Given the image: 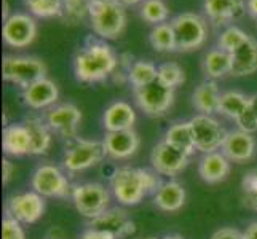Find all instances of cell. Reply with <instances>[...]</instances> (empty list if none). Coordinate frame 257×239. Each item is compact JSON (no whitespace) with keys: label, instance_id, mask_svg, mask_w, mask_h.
Returning <instances> with one entry per match:
<instances>
[{"label":"cell","instance_id":"cell-34","mask_svg":"<svg viewBox=\"0 0 257 239\" xmlns=\"http://www.w3.org/2000/svg\"><path fill=\"white\" fill-rule=\"evenodd\" d=\"M249 37L251 35H247L243 29L236 28V26H227V28L219 35L217 47L220 50L227 51V53H233L236 48H240Z\"/></svg>","mask_w":257,"mask_h":239},{"label":"cell","instance_id":"cell-6","mask_svg":"<svg viewBox=\"0 0 257 239\" xmlns=\"http://www.w3.org/2000/svg\"><path fill=\"white\" fill-rule=\"evenodd\" d=\"M2 75L5 82L18 85L24 90L37 80L45 78L47 66L42 59L34 56H5Z\"/></svg>","mask_w":257,"mask_h":239},{"label":"cell","instance_id":"cell-46","mask_svg":"<svg viewBox=\"0 0 257 239\" xmlns=\"http://www.w3.org/2000/svg\"><path fill=\"white\" fill-rule=\"evenodd\" d=\"M246 12L257 20V0H246Z\"/></svg>","mask_w":257,"mask_h":239},{"label":"cell","instance_id":"cell-48","mask_svg":"<svg viewBox=\"0 0 257 239\" xmlns=\"http://www.w3.org/2000/svg\"><path fill=\"white\" fill-rule=\"evenodd\" d=\"M118 2L125 7H131V5H138L141 2H144V0H118Z\"/></svg>","mask_w":257,"mask_h":239},{"label":"cell","instance_id":"cell-26","mask_svg":"<svg viewBox=\"0 0 257 239\" xmlns=\"http://www.w3.org/2000/svg\"><path fill=\"white\" fill-rule=\"evenodd\" d=\"M31 136V155H45L51 147L53 132L45 120L37 117H29L24 121Z\"/></svg>","mask_w":257,"mask_h":239},{"label":"cell","instance_id":"cell-29","mask_svg":"<svg viewBox=\"0 0 257 239\" xmlns=\"http://www.w3.org/2000/svg\"><path fill=\"white\" fill-rule=\"evenodd\" d=\"M158 75V67L150 63V61H135L131 63L126 72V80L135 88H143L149 83H152L157 80Z\"/></svg>","mask_w":257,"mask_h":239},{"label":"cell","instance_id":"cell-5","mask_svg":"<svg viewBox=\"0 0 257 239\" xmlns=\"http://www.w3.org/2000/svg\"><path fill=\"white\" fill-rule=\"evenodd\" d=\"M171 26L176 35V51L189 53L205 45L208 39V24L200 15L181 13L173 18Z\"/></svg>","mask_w":257,"mask_h":239},{"label":"cell","instance_id":"cell-2","mask_svg":"<svg viewBox=\"0 0 257 239\" xmlns=\"http://www.w3.org/2000/svg\"><path fill=\"white\" fill-rule=\"evenodd\" d=\"M163 182L155 171L143 167H118L110 177V191L123 206H136L147 194L157 193Z\"/></svg>","mask_w":257,"mask_h":239},{"label":"cell","instance_id":"cell-31","mask_svg":"<svg viewBox=\"0 0 257 239\" xmlns=\"http://www.w3.org/2000/svg\"><path fill=\"white\" fill-rule=\"evenodd\" d=\"M149 42L152 48L158 53H171L176 51V35L171 23L157 24L149 34Z\"/></svg>","mask_w":257,"mask_h":239},{"label":"cell","instance_id":"cell-3","mask_svg":"<svg viewBox=\"0 0 257 239\" xmlns=\"http://www.w3.org/2000/svg\"><path fill=\"white\" fill-rule=\"evenodd\" d=\"M88 18L93 32L104 40L118 39L126 28V10L118 0H91Z\"/></svg>","mask_w":257,"mask_h":239},{"label":"cell","instance_id":"cell-33","mask_svg":"<svg viewBox=\"0 0 257 239\" xmlns=\"http://www.w3.org/2000/svg\"><path fill=\"white\" fill-rule=\"evenodd\" d=\"M141 18L150 24H163L170 18V10L163 0H144L141 5Z\"/></svg>","mask_w":257,"mask_h":239},{"label":"cell","instance_id":"cell-12","mask_svg":"<svg viewBox=\"0 0 257 239\" xmlns=\"http://www.w3.org/2000/svg\"><path fill=\"white\" fill-rule=\"evenodd\" d=\"M5 209L7 215L16 218L20 223L32 225L45 214V199L34 190L18 193L8 198Z\"/></svg>","mask_w":257,"mask_h":239},{"label":"cell","instance_id":"cell-8","mask_svg":"<svg viewBox=\"0 0 257 239\" xmlns=\"http://www.w3.org/2000/svg\"><path fill=\"white\" fill-rule=\"evenodd\" d=\"M72 201L75 209L86 218H94L109 209L110 193L102 183L86 182L75 185L72 191Z\"/></svg>","mask_w":257,"mask_h":239},{"label":"cell","instance_id":"cell-44","mask_svg":"<svg viewBox=\"0 0 257 239\" xmlns=\"http://www.w3.org/2000/svg\"><path fill=\"white\" fill-rule=\"evenodd\" d=\"M243 239H257V222H252L249 226L244 229Z\"/></svg>","mask_w":257,"mask_h":239},{"label":"cell","instance_id":"cell-13","mask_svg":"<svg viewBox=\"0 0 257 239\" xmlns=\"http://www.w3.org/2000/svg\"><path fill=\"white\" fill-rule=\"evenodd\" d=\"M190 156L192 155L184 152V150L162 140L154 147L152 155H150V163L158 175L176 177L187 167Z\"/></svg>","mask_w":257,"mask_h":239},{"label":"cell","instance_id":"cell-42","mask_svg":"<svg viewBox=\"0 0 257 239\" xmlns=\"http://www.w3.org/2000/svg\"><path fill=\"white\" fill-rule=\"evenodd\" d=\"M78 239H115V237L110 234H105V233L94 231V229H86V231Z\"/></svg>","mask_w":257,"mask_h":239},{"label":"cell","instance_id":"cell-47","mask_svg":"<svg viewBox=\"0 0 257 239\" xmlns=\"http://www.w3.org/2000/svg\"><path fill=\"white\" fill-rule=\"evenodd\" d=\"M249 105H251V109L254 110L255 117H257V94H254V96L249 97Z\"/></svg>","mask_w":257,"mask_h":239},{"label":"cell","instance_id":"cell-10","mask_svg":"<svg viewBox=\"0 0 257 239\" xmlns=\"http://www.w3.org/2000/svg\"><path fill=\"white\" fill-rule=\"evenodd\" d=\"M135 101L138 107L149 117H162L171 109L174 102V90L163 85L160 80L135 90Z\"/></svg>","mask_w":257,"mask_h":239},{"label":"cell","instance_id":"cell-39","mask_svg":"<svg viewBox=\"0 0 257 239\" xmlns=\"http://www.w3.org/2000/svg\"><path fill=\"white\" fill-rule=\"evenodd\" d=\"M241 188H243V196H244V194H254V193H257V169L249 171V172H246L243 175Z\"/></svg>","mask_w":257,"mask_h":239},{"label":"cell","instance_id":"cell-30","mask_svg":"<svg viewBox=\"0 0 257 239\" xmlns=\"http://www.w3.org/2000/svg\"><path fill=\"white\" fill-rule=\"evenodd\" d=\"M247 107H249V97L240 91H227L220 94L217 112L232 120H236Z\"/></svg>","mask_w":257,"mask_h":239},{"label":"cell","instance_id":"cell-1","mask_svg":"<svg viewBox=\"0 0 257 239\" xmlns=\"http://www.w3.org/2000/svg\"><path fill=\"white\" fill-rule=\"evenodd\" d=\"M118 56L102 40L90 39L74 58V74L82 83H99L118 69Z\"/></svg>","mask_w":257,"mask_h":239},{"label":"cell","instance_id":"cell-40","mask_svg":"<svg viewBox=\"0 0 257 239\" xmlns=\"http://www.w3.org/2000/svg\"><path fill=\"white\" fill-rule=\"evenodd\" d=\"M211 239H243V233L235 228H220L211 236Z\"/></svg>","mask_w":257,"mask_h":239},{"label":"cell","instance_id":"cell-22","mask_svg":"<svg viewBox=\"0 0 257 239\" xmlns=\"http://www.w3.org/2000/svg\"><path fill=\"white\" fill-rule=\"evenodd\" d=\"M4 152L8 156H24L31 155V136L24 123L7 125L2 134Z\"/></svg>","mask_w":257,"mask_h":239},{"label":"cell","instance_id":"cell-35","mask_svg":"<svg viewBox=\"0 0 257 239\" xmlns=\"http://www.w3.org/2000/svg\"><path fill=\"white\" fill-rule=\"evenodd\" d=\"M91 0H63V15L61 18L69 24L82 23L88 16Z\"/></svg>","mask_w":257,"mask_h":239},{"label":"cell","instance_id":"cell-45","mask_svg":"<svg viewBox=\"0 0 257 239\" xmlns=\"http://www.w3.org/2000/svg\"><path fill=\"white\" fill-rule=\"evenodd\" d=\"M243 198H244V204L257 212V193H254V194H244Z\"/></svg>","mask_w":257,"mask_h":239},{"label":"cell","instance_id":"cell-25","mask_svg":"<svg viewBox=\"0 0 257 239\" xmlns=\"http://www.w3.org/2000/svg\"><path fill=\"white\" fill-rule=\"evenodd\" d=\"M219 86L214 80H205L201 82L192 94V104L201 115H212L219 110L220 99Z\"/></svg>","mask_w":257,"mask_h":239},{"label":"cell","instance_id":"cell-7","mask_svg":"<svg viewBox=\"0 0 257 239\" xmlns=\"http://www.w3.org/2000/svg\"><path fill=\"white\" fill-rule=\"evenodd\" d=\"M31 187L43 198H72L74 187L55 164H40L31 177Z\"/></svg>","mask_w":257,"mask_h":239},{"label":"cell","instance_id":"cell-38","mask_svg":"<svg viewBox=\"0 0 257 239\" xmlns=\"http://www.w3.org/2000/svg\"><path fill=\"white\" fill-rule=\"evenodd\" d=\"M235 121H236V125H238V129H241L244 132L254 134V132L257 131V117H255L254 110L251 109V105Z\"/></svg>","mask_w":257,"mask_h":239},{"label":"cell","instance_id":"cell-28","mask_svg":"<svg viewBox=\"0 0 257 239\" xmlns=\"http://www.w3.org/2000/svg\"><path fill=\"white\" fill-rule=\"evenodd\" d=\"M163 140L177 148L184 150V152H187L189 155H193V152L197 150L195 148V142H193V132H192L190 121L174 123L173 126L166 129Z\"/></svg>","mask_w":257,"mask_h":239},{"label":"cell","instance_id":"cell-41","mask_svg":"<svg viewBox=\"0 0 257 239\" xmlns=\"http://www.w3.org/2000/svg\"><path fill=\"white\" fill-rule=\"evenodd\" d=\"M2 171H4V175H2L4 183L5 185L10 183V180L13 179V174H15V164L8 158H4V161H2Z\"/></svg>","mask_w":257,"mask_h":239},{"label":"cell","instance_id":"cell-11","mask_svg":"<svg viewBox=\"0 0 257 239\" xmlns=\"http://www.w3.org/2000/svg\"><path fill=\"white\" fill-rule=\"evenodd\" d=\"M53 134L69 140L77 139V131L82 121V112L74 104H58L45 112L43 117Z\"/></svg>","mask_w":257,"mask_h":239},{"label":"cell","instance_id":"cell-16","mask_svg":"<svg viewBox=\"0 0 257 239\" xmlns=\"http://www.w3.org/2000/svg\"><path fill=\"white\" fill-rule=\"evenodd\" d=\"M102 144L105 153L112 159H128L139 150L141 139L135 129L112 131L105 132Z\"/></svg>","mask_w":257,"mask_h":239},{"label":"cell","instance_id":"cell-19","mask_svg":"<svg viewBox=\"0 0 257 239\" xmlns=\"http://www.w3.org/2000/svg\"><path fill=\"white\" fill-rule=\"evenodd\" d=\"M203 10L216 26H227L246 12V0H203Z\"/></svg>","mask_w":257,"mask_h":239},{"label":"cell","instance_id":"cell-37","mask_svg":"<svg viewBox=\"0 0 257 239\" xmlns=\"http://www.w3.org/2000/svg\"><path fill=\"white\" fill-rule=\"evenodd\" d=\"M2 239H26V233L16 218L7 215L2 222Z\"/></svg>","mask_w":257,"mask_h":239},{"label":"cell","instance_id":"cell-15","mask_svg":"<svg viewBox=\"0 0 257 239\" xmlns=\"http://www.w3.org/2000/svg\"><path fill=\"white\" fill-rule=\"evenodd\" d=\"M4 42L12 48H26L37 37V23L28 13H13L4 23Z\"/></svg>","mask_w":257,"mask_h":239},{"label":"cell","instance_id":"cell-50","mask_svg":"<svg viewBox=\"0 0 257 239\" xmlns=\"http://www.w3.org/2000/svg\"><path fill=\"white\" fill-rule=\"evenodd\" d=\"M147 239H157V237H147Z\"/></svg>","mask_w":257,"mask_h":239},{"label":"cell","instance_id":"cell-27","mask_svg":"<svg viewBox=\"0 0 257 239\" xmlns=\"http://www.w3.org/2000/svg\"><path fill=\"white\" fill-rule=\"evenodd\" d=\"M203 69H205V74L208 80H216L222 78L227 74H230L232 70V56L230 53L217 48H212L206 53L205 61H203Z\"/></svg>","mask_w":257,"mask_h":239},{"label":"cell","instance_id":"cell-23","mask_svg":"<svg viewBox=\"0 0 257 239\" xmlns=\"http://www.w3.org/2000/svg\"><path fill=\"white\" fill-rule=\"evenodd\" d=\"M232 56V70L233 77H247L257 72V40L249 37L240 48H236Z\"/></svg>","mask_w":257,"mask_h":239},{"label":"cell","instance_id":"cell-36","mask_svg":"<svg viewBox=\"0 0 257 239\" xmlns=\"http://www.w3.org/2000/svg\"><path fill=\"white\" fill-rule=\"evenodd\" d=\"M157 78L160 80L163 85L176 90L177 86H181L185 82V72L177 63H163L158 66Z\"/></svg>","mask_w":257,"mask_h":239},{"label":"cell","instance_id":"cell-17","mask_svg":"<svg viewBox=\"0 0 257 239\" xmlns=\"http://www.w3.org/2000/svg\"><path fill=\"white\" fill-rule=\"evenodd\" d=\"M59 97V90L56 83L50 78H42L34 82L32 85L26 86L23 90V101L28 107L34 110L50 109L56 105Z\"/></svg>","mask_w":257,"mask_h":239},{"label":"cell","instance_id":"cell-18","mask_svg":"<svg viewBox=\"0 0 257 239\" xmlns=\"http://www.w3.org/2000/svg\"><path fill=\"white\" fill-rule=\"evenodd\" d=\"M220 152L232 163H246L254 156L255 139L252 137V134L244 132L241 129L227 131V136Z\"/></svg>","mask_w":257,"mask_h":239},{"label":"cell","instance_id":"cell-43","mask_svg":"<svg viewBox=\"0 0 257 239\" xmlns=\"http://www.w3.org/2000/svg\"><path fill=\"white\" fill-rule=\"evenodd\" d=\"M64 237L66 233L61 226H51L45 234V239H64Z\"/></svg>","mask_w":257,"mask_h":239},{"label":"cell","instance_id":"cell-14","mask_svg":"<svg viewBox=\"0 0 257 239\" xmlns=\"http://www.w3.org/2000/svg\"><path fill=\"white\" fill-rule=\"evenodd\" d=\"M88 229H94V231L110 234L115 239L128 237L136 231V223L133 222L128 212L121 207H110L101 215L91 218L88 222Z\"/></svg>","mask_w":257,"mask_h":239},{"label":"cell","instance_id":"cell-24","mask_svg":"<svg viewBox=\"0 0 257 239\" xmlns=\"http://www.w3.org/2000/svg\"><path fill=\"white\" fill-rule=\"evenodd\" d=\"M185 188L179 182L168 180L160 185V188L154 194V202L158 209L165 212H177L185 204Z\"/></svg>","mask_w":257,"mask_h":239},{"label":"cell","instance_id":"cell-49","mask_svg":"<svg viewBox=\"0 0 257 239\" xmlns=\"http://www.w3.org/2000/svg\"><path fill=\"white\" fill-rule=\"evenodd\" d=\"M163 239H182L181 236H166V237H163Z\"/></svg>","mask_w":257,"mask_h":239},{"label":"cell","instance_id":"cell-32","mask_svg":"<svg viewBox=\"0 0 257 239\" xmlns=\"http://www.w3.org/2000/svg\"><path fill=\"white\" fill-rule=\"evenodd\" d=\"M32 16L50 20L63 15V0H23Z\"/></svg>","mask_w":257,"mask_h":239},{"label":"cell","instance_id":"cell-4","mask_svg":"<svg viewBox=\"0 0 257 239\" xmlns=\"http://www.w3.org/2000/svg\"><path fill=\"white\" fill-rule=\"evenodd\" d=\"M105 153L104 144L99 140H88L77 137L69 140L63 156V166L69 174L82 172L99 164Z\"/></svg>","mask_w":257,"mask_h":239},{"label":"cell","instance_id":"cell-9","mask_svg":"<svg viewBox=\"0 0 257 239\" xmlns=\"http://www.w3.org/2000/svg\"><path fill=\"white\" fill-rule=\"evenodd\" d=\"M190 126L197 152L206 155L219 152L222 148L227 131L220 126V123L216 118H212V115H195L190 120Z\"/></svg>","mask_w":257,"mask_h":239},{"label":"cell","instance_id":"cell-21","mask_svg":"<svg viewBox=\"0 0 257 239\" xmlns=\"http://www.w3.org/2000/svg\"><path fill=\"white\" fill-rule=\"evenodd\" d=\"M136 123V112L125 101L112 102L102 115V125L107 132L133 129Z\"/></svg>","mask_w":257,"mask_h":239},{"label":"cell","instance_id":"cell-20","mask_svg":"<svg viewBox=\"0 0 257 239\" xmlns=\"http://www.w3.org/2000/svg\"><path fill=\"white\" fill-rule=\"evenodd\" d=\"M230 169H232V161L222 152H212L203 155L198 164L200 177L206 183H219L225 180Z\"/></svg>","mask_w":257,"mask_h":239}]
</instances>
